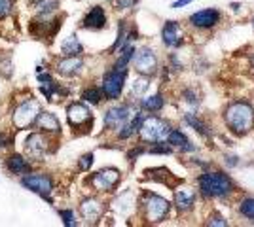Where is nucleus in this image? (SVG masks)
<instances>
[{"instance_id": "f257e3e1", "label": "nucleus", "mask_w": 254, "mask_h": 227, "mask_svg": "<svg viewBox=\"0 0 254 227\" xmlns=\"http://www.w3.org/2000/svg\"><path fill=\"white\" fill-rule=\"evenodd\" d=\"M226 123L233 133L245 135L254 125L253 106H249L247 102H233L226 112Z\"/></svg>"}, {"instance_id": "f03ea898", "label": "nucleus", "mask_w": 254, "mask_h": 227, "mask_svg": "<svg viewBox=\"0 0 254 227\" xmlns=\"http://www.w3.org/2000/svg\"><path fill=\"white\" fill-rule=\"evenodd\" d=\"M199 189L205 197H226L233 191V182L224 173H205L199 176Z\"/></svg>"}, {"instance_id": "7ed1b4c3", "label": "nucleus", "mask_w": 254, "mask_h": 227, "mask_svg": "<svg viewBox=\"0 0 254 227\" xmlns=\"http://www.w3.org/2000/svg\"><path fill=\"white\" fill-rule=\"evenodd\" d=\"M126 78H127V66L114 65V68L105 76V82H103V93L106 95V98L120 97V93L124 89Z\"/></svg>"}, {"instance_id": "20e7f679", "label": "nucleus", "mask_w": 254, "mask_h": 227, "mask_svg": "<svg viewBox=\"0 0 254 227\" xmlns=\"http://www.w3.org/2000/svg\"><path fill=\"white\" fill-rule=\"evenodd\" d=\"M169 125L158 118H146L140 125V135L148 142H159L165 136H169Z\"/></svg>"}, {"instance_id": "39448f33", "label": "nucleus", "mask_w": 254, "mask_h": 227, "mask_svg": "<svg viewBox=\"0 0 254 227\" xmlns=\"http://www.w3.org/2000/svg\"><path fill=\"white\" fill-rule=\"evenodd\" d=\"M38 102L36 100H25L19 108L15 110V114H13V123H15V127H19V129H25V127H29L32 123H36V119H38Z\"/></svg>"}, {"instance_id": "423d86ee", "label": "nucleus", "mask_w": 254, "mask_h": 227, "mask_svg": "<svg viewBox=\"0 0 254 227\" xmlns=\"http://www.w3.org/2000/svg\"><path fill=\"white\" fill-rule=\"evenodd\" d=\"M21 184L31 189L34 193L42 195L44 199H50V193H52L53 182L48 174H27L21 178Z\"/></svg>"}, {"instance_id": "0eeeda50", "label": "nucleus", "mask_w": 254, "mask_h": 227, "mask_svg": "<svg viewBox=\"0 0 254 227\" xmlns=\"http://www.w3.org/2000/svg\"><path fill=\"white\" fill-rule=\"evenodd\" d=\"M144 210H146V216L150 222H161L169 212V203L158 195L150 193L144 201Z\"/></svg>"}, {"instance_id": "6e6552de", "label": "nucleus", "mask_w": 254, "mask_h": 227, "mask_svg": "<svg viewBox=\"0 0 254 227\" xmlns=\"http://www.w3.org/2000/svg\"><path fill=\"white\" fill-rule=\"evenodd\" d=\"M66 118H68V123L72 127H84V123H93V118H91V112L87 106H84L82 102H74L70 104L68 110H66Z\"/></svg>"}, {"instance_id": "1a4fd4ad", "label": "nucleus", "mask_w": 254, "mask_h": 227, "mask_svg": "<svg viewBox=\"0 0 254 227\" xmlns=\"http://www.w3.org/2000/svg\"><path fill=\"white\" fill-rule=\"evenodd\" d=\"M135 66H137L138 72H142V74H152V72H156L158 59H156V55L152 53V49L142 47V49L135 55Z\"/></svg>"}, {"instance_id": "9d476101", "label": "nucleus", "mask_w": 254, "mask_h": 227, "mask_svg": "<svg viewBox=\"0 0 254 227\" xmlns=\"http://www.w3.org/2000/svg\"><path fill=\"white\" fill-rule=\"evenodd\" d=\"M218 19H220V13L216 10H212V8H207V10L193 13L190 17V23L197 29H211L218 23Z\"/></svg>"}, {"instance_id": "9b49d317", "label": "nucleus", "mask_w": 254, "mask_h": 227, "mask_svg": "<svg viewBox=\"0 0 254 227\" xmlns=\"http://www.w3.org/2000/svg\"><path fill=\"white\" fill-rule=\"evenodd\" d=\"M118 180H120V173L118 171H114V169H105V171H101V173H97L93 176V185H95L97 189L108 191V189H112V185L116 184Z\"/></svg>"}, {"instance_id": "f8f14e48", "label": "nucleus", "mask_w": 254, "mask_h": 227, "mask_svg": "<svg viewBox=\"0 0 254 227\" xmlns=\"http://www.w3.org/2000/svg\"><path fill=\"white\" fill-rule=\"evenodd\" d=\"M129 119V108L127 106H114L105 114V127H120Z\"/></svg>"}, {"instance_id": "ddd939ff", "label": "nucleus", "mask_w": 254, "mask_h": 227, "mask_svg": "<svg viewBox=\"0 0 254 227\" xmlns=\"http://www.w3.org/2000/svg\"><path fill=\"white\" fill-rule=\"evenodd\" d=\"M161 36H163L165 45H169V47H175V45H180V44H182V33H180L179 23H175V21H167L163 25Z\"/></svg>"}, {"instance_id": "4468645a", "label": "nucleus", "mask_w": 254, "mask_h": 227, "mask_svg": "<svg viewBox=\"0 0 254 227\" xmlns=\"http://www.w3.org/2000/svg\"><path fill=\"white\" fill-rule=\"evenodd\" d=\"M106 23V15H105V10L101 8V6H93L89 13L84 17V21H82V27L85 29H103Z\"/></svg>"}, {"instance_id": "2eb2a0df", "label": "nucleus", "mask_w": 254, "mask_h": 227, "mask_svg": "<svg viewBox=\"0 0 254 227\" xmlns=\"http://www.w3.org/2000/svg\"><path fill=\"white\" fill-rule=\"evenodd\" d=\"M6 167H8V171L13 174H25L31 171V165L27 163V159L19 155V153H13L8 157V161H6Z\"/></svg>"}, {"instance_id": "dca6fc26", "label": "nucleus", "mask_w": 254, "mask_h": 227, "mask_svg": "<svg viewBox=\"0 0 254 227\" xmlns=\"http://www.w3.org/2000/svg\"><path fill=\"white\" fill-rule=\"evenodd\" d=\"M82 68H84V63H82V59H78V57H66L64 61H61V63L57 65V70H59L61 74H66V76L78 74Z\"/></svg>"}, {"instance_id": "f3484780", "label": "nucleus", "mask_w": 254, "mask_h": 227, "mask_svg": "<svg viewBox=\"0 0 254 227\" xmlns=\"http://www.w3.org/2000/svg\"><path fill=\"white\" fill-rule=\"evenodd\" d=\"M193 199H195V195H193V191L188 189V187L177 189V193H175V203H177V208H179V210H188V208H191Z\"/></svg>"}, {"instance_id": "a211bd4d", "label": "nucleus", "mask_w": 254, "mask_h": 227, "mask_svg": "<svg viewBox=\"0 0 254 227\" xmlns=\"http://www.w3.org/2000/svg\"><path fill=\"white\" fill-rule=\"evenodd\" d=\"M34 125L42 131H53V133H57V131H59V121H57V118L52 116L50 112H42V114L38 116V119H36V123H34Z\"/></svg>"}, {"instance_id": "6ab92c4d", "label": "nucleus", "mask_w": 254, "mask_h": 227, "mask_svg": "<svg viewBox=\"0 0 254 227\" xmlns=\"http://www.w3.org/2000/svg\"><path fill=\"white\" fill-rule=\"evenodd\" d=\"M169 144L171 146H177V148H180V150H184V151L191 150V146H190V142H188V138H186V135L179 129H173L169 133Z\"/></svg>"}, {"instance_id": "aec40b11", "label": "nucleus", "mask_w": 254, "mask_h": 227, "mask_svg": "<svg viewBox=\"0 0 254 227\" xmlns=\"http://www.w3.org/2000/svg\"><path fill=\"white\" fill-rule=\"evenodd\" d=\"M80 212H82V216H84L85 220L93 222V220H97V216H99V203H97L95 199H87V201H84V203L80 205Z\"/></svg>"}, {"instance_id": "412c9836", "label": "nucleus", "mask_w": 254, "mask_h": 227, "mask_svg": "<svg viewBox=\"0 0 254 227\" xmlns=\"http://www.w3.org/2000/svg\"><path fill=\"white\" fill-rule=\"evenodd\" d=\"M27 150L31 153L32 157H42L44 150H46V144H42V136L40 135H32L31 138L27 140Z\"/></svg>"}, {"instance_id": "4be33fe9", "label": "nucleus", "mask_w": 254, "mask_h": 227, "mask_svg": "<svg viewBox=\"0 0 254 227\" xmlns=\"http://www.w3.org/2000/svg\"><path fill=\"white\" fill-rule=\"evenodd\" d=\"M82 53V44L78 42L76 36H68L66 42L63 44V55L64 57H78Z\"/></svg>"}, {"instance_id": "5701e85b", "label": "nucleus", "mask_w": 254, "mask_h": 227, "mask_svg": "<svg viewBox=\"0 0 254 227\" xmlns=\"http://www.w3.org/2000/svg\"><path fill=\"white\" fill-rule=\"evenodd\" d=\"M59 0H34V6L40 15H50L55 8H57Z\"/></svg>"}, {"instance_id": "b1692460", "label": "nucleus", "mask_w": 254, "mask_h": 227, "mask_svg": "<svg viewBox=\"0 0 254 227\" xmlns=\"http://www.w3.org/2000/svg\"><path fill=\"white\" fill-rule=\"evenodd\" d=\"M140 106L144 110H150V112H158L161 106H163V97L161 95H152V97L144 98L142 102H140Z\"/></svg>"}, {"instance_id": "393cba45", "label": "nucleus", "mask_w": 254, "mask_h": 227, "mask_svg": "<svg viewBox=\"0 0 254 227\" xmlns=\"http://www.w3.org/2000/svg\"><path fill=\"white\" fill-rule=\"evenodd\" d=\"M82 98H85L91 104H99L101 102V91L97 87H89V89H85L84 93H82Z\"/></svg>"}, {"instance_id": "a878e982", "label": "nucleus", "mask_w": 254, "mask_h": 227, "mask_svg": "<svg viewBox=\"0 0 254 227\" xmlns=\"http://www.w3.org/2000/svg\"><path fill=\"white\" fill-rule=\"evenodd\" d=\"M239 212H241L245 218L254 220V197L253 199H245L243 203H241V206H239Z\"/></svg>"}, {"instance_id": "bb28decb", "label": "nucleus", "mask_w": 254, "mask_h": 227, "mask_svg": "<svg viewBox=\"0 0 254 227\" xmlns=\"http://www.w3.org/2000/svg\"><path fill=\"white\" fill-rule=\"evenodd\" d=\"M59 214H61V218H63L64 226H76L74 216H72V212H70V210H61Z\"/></svg>"}, {"instance_id": "cd10ccee", "label": "nucleus", "mask_w": 254, "mask_h": 227, "mask_svg": "<svg viewBox=\"0 0 254 227\" xmlns=\"http://www.w3.org/2000/svg\"><path fill=\"white\" fill-rule=\"evenodd\" d=\"M91 163H93V153H87V155H84V157L80 159V169H82V171H87V169L91 167Z\"/></svg>"}, {"instance_id": "c85d7f7f", "label": "nucleus", "mask_w": 254, "mask_h": 227, "mask_svg": "<svg viewBox=\"0 0 254 227\" xmlns=\"http://www.w3.org/2000/svg\"><path fill=\"white\" fill-rule=\"evenodd\" d=\"M11 8V0H0V17L8 15Z\"/></svg>"}, {"instance_id": "c756f323", "label": "nucleus", "mask_w": 254, "mask_h": 227, "mask_svg": "<svg viewBox=\"0 0 254 227\" xmlns=\"http://www.w3.org/2000/svg\"><path fill=\"white\" fill-rule=\"evenodd\" d=\"M146 87H148V82H146V80H144V82H137V86H135L133 91H135V93H142Z\"/></svg>"}, {"instance_id": "7c9ffc66", "label": "nucleus", "mask_w": 254, "mask_h": 227, "mask_svg": "<svg viewBox=\"0 0 254 227\" xmlns=\"http://www.w3.org/2000/svg\"><path fill=\"white\" fill-rule=\"evenodd\" d=\"M152 153H169L171 148H167V146H156V148H152Z\"/></svg>"}, {"instance_id": "2f4dec72", "label": "nucleus", "mask_w": 254, "mask_h": 227, "mask_svg": "<svg viewBox=\"0 0 254 227\" xmlns=\"http://www.w3.org/2000/svg\"><path fill=\"white\" fill-rule=\"evenodd\" d=\"M6 146H10V138L4 133H0V148H6Z\"/></svg>"}, {"instance_id": "473e14b6", "label": "nucleus", "mask_w": 254, "mask_h": 227, "mask_svg": "<svg viewBox=\"0 0 254 227\" xmlns=\"http://www.w3.org/2000/svg\"><path fill=\"white\" fill-rule=\"evenodd\" d=\"M191 0H177V2H173V8H182V6H186V4H190Z\"/></svg>"}]
</instances>
